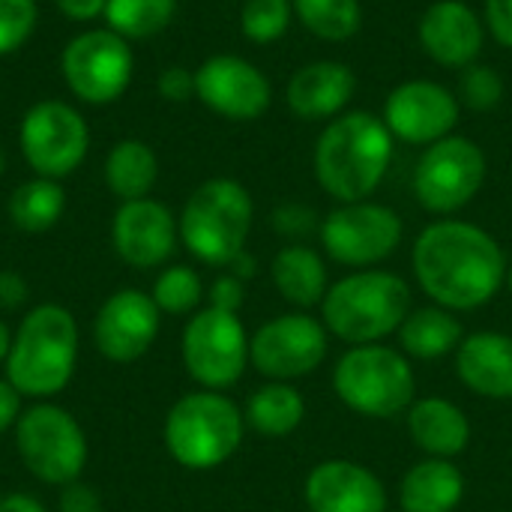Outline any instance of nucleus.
Returning a JSON list of instances; mask_svg holds the SVG:
<instances>
[{
    "mask_svg": "<svg viewBox=\"0 0 512 512\" xmlns=\"http://www.w3.org/2000/svg\"><path fill=\"white\" fill-rule=\"evenodd\" d=\"M252 216L255 204L249 189L231 177H213L189 195L177 228L180 240L198 261L228 267L240 252H246Z\"/></svg>",
    "mask_w": 512,
    "mask_h": 512,
    "instance_id": "5",
    "label": "nucleus"
},
{
    "mask_svg": "<svg viewBox=\"0 0 512 512\" xmlns=\"http://www.w3.org/2000/svg\"><path fill=\"white\" fill-rule=\"evenodd\" d=\"M15 447L24 468L48 486H69L87 465V438L78 420L60 405L39 402L15 423Z\"/></svg>",
    "mask_w": 512,
    "mask_h": 512,
    "instance_id": "8",
    "label": "nucleus"
},
{
    "mask_svg": "<svg viewBox=\"0 0 512 512\" xmlns=\"http://www.w3.org/2000/svg\"><path fill=\"white\" fill-rule=\"evenodd\" d=\"M411 264L426 297L456 312L486 306L507 279L501 243L480 225L462 219L426 225L414 243Z\"/></svg>",
    "mask_w": 512,
    "mask_h": 512,
    "instance_id": "1",
    "label": "nucleus"
},
{
    "mask_svg": "<svg viewBox=\"0 0 512 512\" xmlns=\"http://www.w3.org/2000/svg\"><path fill=\"white\" fill-rule=\"evenodd\" d=\"M483 24L498 45L512 51V0H483Z\"/></svg>",
    "mask_w": 512,
    "mask_h": 512,
    "instance_id": "36",
    "label": "nucleus"
},
{
    "mask_svg": "<svg viewBox=\"0 0 512 512\" xmlns=\"http://www.w3.org/2000/svg\"><path fill=\"white\" fill-rule=\"evenodd\" d=\"M66 210V192L51 177H33L9 195V219L18 231H51Z\"/></svg>",
    "mask_w": 512,
    "mask_h": 512,
    "instance_id": "29",
    "label": "nucleus"
},
{
    "mask_svg": "<svg viewBox=\"0 0 512 512\" xmlns=\"http://www.w3.org/2000/svg\"><path fill=\"white\" fill-rule=\"evenodd\" d=\"M183 366L204 390L234 387L249 363V339L234 312L201 309L183 330Z\"/></svg>",
    "mask_w": 512,
    "mask_h": 512,
    "instance_id": "10",
    "label": "nucleus"
},
{
    "mask_svg": "<svg viewBox=\"0 0 512 512\" xmlns=\"http://www.w3.org/2000/svg\"><path fill=\"white\" fill-rule=\"evenodd\" d=\"M228 267H231V273H234L237 279H252V276H255V258L246 255V252H240Z\"/></svg>",
    "mask_w": 512,
    "mask_h": 512,
    "instance_id": "45",
    "label": "nucleus"
},
{
    "mask_svg": "<svg viewBox=\"0 0 512 512\" xmlns=\"http://www.w3.org/2000/svg\"><path fill=\"white\" fill-rule=\"evenodd\" d=\"M78 360V324L69 309L42 303L18 324L9 354L6 381L30 399H51L66 390Z\"/></svg>",
    "mask_w": 512,
    "mask_h": 512,
    "instance_id": "3",
    "label": "nucleus"
},
{
    "mask_svg": "<svg viewBox=\"0 0 512 512\" xmlns=\"http://www.w3.org/2000/svg\"><path fill=\"white\" fill-rule=\"evenodd\" d=\"M195 96L219 117L249 123L258 120L270 102V78L237 54H213L195 69Z\"/></svg>",
    "mask_w": 512,
    "mask_h": 512,
    "instance_id": "16",
    "label": "nucleus"
},
{
    "mask_svg": "<svg viewBox=\"0 0 512 512\" xmlns=\"http://www.w3.org/2000/svg\"><path fill=\"white\" fill-rule=\"evenodd\" d=\"M459 117H462L459 96L450 87L429 78H414L399 84L387 96L381 114L390 135L414 147H429L453 135Z\"/></svg>",
    "mask_w": 512,
    "mask_h": 512,
    "instance_id": "15",
    "label": "nucleus"
},
{
    "mask_svg": "<svg viewBox=\"0 0 512 512\" xmlns=\"http://www.w3.org/2000/svg\"><path fill=\"white\" fill-rule=\"evenodd\" d=\"M306 504L312 512H387V489L369 468L327 459L306 477Z\"/></svg>",
    "mask_w": 512,
    "mask_h": 512,
    "instance_id": "20",
    "label": "nucleus"
},
{
    "mask_svg": "<svg viewBox=\"0 0 512 512\" xmlns=\"http://www.w3.org/2000/svg\"><path fill=\"white\" fill-rule=\"evenodd\" d=\"M180 228L171 210L153 198L123 201L111 222V243L114 252L138 270L159 267L174 255Z\"/></svg>",
    "mask_w": 512,
    "mask_h": 512,
    "instance_id": "18",
    "label": "nucleus"
},
{
    "mask_svg": "<svg viewBox=\"0 0 512 512\" xmlns=\"http://www.w3.org/2000/svg\"><path fill=\"white\" fill-rule=\"evenodd\" d=\"M324 327L348 345H375L396 333L411 312V288L387 270H360L339 279L324 303Z\"/></svg>",
    "mask_w": 512,
    "mask_h": 512,
    "instance_id": "4",
    "label": "nucleus"
},
{
    "mask_svg": "<svg viewBox=\"0 0 512 512\" xmlns=\"http://www.w3.org/2000/svg\"><path fill=\"white\" fill-rule=\"evenodd\" d=\"M36 0H0V57L21 48L36 27Z\"/></svg>",
    "mask_w": 512,
    "mask_h": 512,
    "instance_id": "35",
    "label": "nucleus"
},
{
    "mask_svg": "<svg viewBox=\"0 0 512 512\" xmlns=\"http://www.w3.org/2000/svg\"><path fill=\"white\" fill-rule=\"evenodd\" d=\"M57 510L60 512H102V501L96 495L93 486H84V483H69L60 489V501H57Z\"/></svg>",
    "mask_w": 512,
    "mask_h": 512,
    "instance_id": "39",
    "label": "nucleus"
},
{
    "mask_svg": "<svg viewBox=\"0 0 512 512\" xmlns=\"http://www.w3.org/2000/svg\"><path fill=\"white\" fill-rule=\"evenodd\" d=\"M393 162V135L381 117L369 111H345L333 117L315 141L312 168L321 189L342 201H369L384 183Z\"/></svg>",
    "mask_w": 512,
    "mask_h": 512,
    "instance_id": "2",
    "label": "nucleus"
},
{
    "mask_svg": "<svg viewBox=\"0 0 512 512\" xmlns=\"http://www.w3.org/2000/svg\"><path fill=\"white\" fill-rule=\"evenodd\" d=\"M504 99V78L492 66H468L459 81V102L474 111H492Z\"/></svg>",
    "mask_w": 512,
    "mask_h": 512,
    "instance_id": "34",
    "label": "nucleus"
},
{
    "mask_svg": "<svg viewBox=\"0 0 512 512\" xmlns=\"http://www.w3.org/2000/svg\"><path fill=\"white\" fill-rule=\"evenodd\" d=\"M273 225L285 237H303L315 228V213L303 204H282L273 213Z\"/></svg>",
    "mask_w": 512,
    "mask_h": 512,
    "instance_id": "37",
    "label": "nucleus"
},
{
    "mask_svg": "<svg viewBox=\"0 0 512 512\" xmlns=\"http://www.w3.org/2000/svg\"><path fill=\"white\" fill-rule=\"evenodd\" d=\"M246 417L216 393L201 390L174 402L165 417V447L171 459L189 471H213L225 465L243 444Z\"/></svg>",
    "mask_w": 512,
    "mask_h": 512,
    "instance_id": "6",
    "label": "nucleus"
},
{
    "mask_svg": "<svg viewBox=\"0 0 512 512\" xmlns=\"http://www.w3.org/2000/svg\"><path fill=\"white\" fill-rule=\"evenodd\" d=\"M357 93V75L348 63L339 60H315L300 66L288 87H285V102L294 117L318 123V120H333L345 114L348 102Z\"/></svg>",
    "mask_w": 512,
    "mask_h": 512,
    "instance_id": "21",
    "label": "nucleus"
},
{
    "mask_svg": "<svg viewBox=\"0 0 512 512\" xmlns=\"http://www.w3.org/2000/svg\"><path fill=\"white\" fill-rule=\"evenodd\" d=\"M459 381L486 399H512V336L474 333L456 348Z\"/></svg>",
    "mask_w": 512,
    "mask_h": 512,
    "instance_id": "22",
    "label": "nucleus"
},
{
    "mask_svg": "<svg viewBox=\"0 0 512 512\" xmlns=\"http://www.w3.org/2000/svg\"><path fill=\"white\" fill-rule=\"evenodd\" d=\"M63 81L69 90L90 102V105H108L123 96V90L132 81L135 57L129 42L108 30H84L78 33L60 54Z\"/></svg>",
    "mask_w": 512,
    "mask_h": 512,
    "instance_id": "11",
    "label": "nucleus"
},
{
    "mask_svg": "<svg viewBox=\"0 0 512 512\" xmlns=\"http://www.w3.org/2000/svg\"><path fill=\"white\" fill-rule=\"evenodd\" d=\"M0 512H45V507L24 492H12L6 498H0Z\"/></svg>",
    "mask_w": 512,
    "mask_h": 512,
    "instance_id": "44",
    "label": "nucleus"
},
{
    "mask_svg": "<svg viewBox=\"0 0 512 512\" xmlns=\"http://www.w3.org/2000/svg\"><path fill=\"white\" fill-rule=\"evenodd\" d=\"M489 174L486 153L465 135H447L429 144L414 168L417 201L438 216L468 207Z\"/></svg>",
    "mask_w": 512,
    "mask_h": 512,
    "instance_id": "9",
    "label": "nucleus"
},
{
    "mask_svg": "<svg viewBox=\"0 0 512 512\" xmlns=\"http://www.w3.org/2000/svg\"><path fill=\"white\" fill-rule=\"evenodd\" d=\"M465 498V477L450 459H423L417 462L402 486V512H453Z\"/></svg>",
    "mask_w": 512,
    "mask_h": 512,
    "instance_id": "24",
    "label": "nucleus"
},
{
    "mask_svg": "<svg viewBox=\"0 0 512 512\" xmlns=\"http://www.w3.org/2000/svg\"><path fill=\"white\" fill-rule=\"evenodd\" d=\"M159 306L150 294L138 288L114 291L96 315L93 339L105 360L135 363L141 360L159 336Z\"/></svg>",
    "mask_w": 512,
    "mask_h": 512,
    "instance_id": "17",
    "label": "nucleus"
},
{
    "mask_svg": "<svg viewBox=\"0 0 512 512\" xmlns=\"http://www.w3.org/2000/svg\"><path fill=\"white\" fill-rule=\"evenodd\" d=\"M162 99L168 102H186L189 96H195V72L183 69V66H168L159 81H156Z\"/></svg>",
    "mask_w": 512,
    "mask_h": 512,
    "instance_id": "38",
    "label": "nucleus"
},
{
    "mask_svg": "<svg viewBox=\"0 0 512 512\" xmlns=\"http://www.w3.org/2000/svg\"><path fill=\"white\" fill-rule=\"evenodd\" d=\"M210 306L237 315V309L243 306V279H237L234 273L219 276L210 288Z\"/></svg>",
    "mask_w": 512,
    "mask_h": 512,
    "instance_id": "40",
    "label": "nucleus"
},
{
    "mask_svg": "<svg viewBox=\"0 0 512 512\" xmlns=\"http://www.w3.org/2000/svg\"><path fill=\"white\" fill-rule=\"evenodd\" d=\"M327 357V327L324 321L291 312L267 321L249 339V363L273 381H291L312 375Z\"/></svg>",
    "mask_w": 512,
    "mask_h": 512,
    "instance_id": "14",
    "label": "nucleus"
},
{
    "mask_svg": "<svg viewBox=\"0 0 512 512\" xmlns=\"http://www.w3.org/2000/svg\"><path fill=\"white\" fill-rule=\"evenodd\" d=\"M294 18V0H246L240 30L255 45H270L285 36Z\"/></svg>",
    "mask_w": 512,
    "mask_h": 512,
    "instance_id": "32",
    "label": "nucleus"
},
{
    "mask_svg": "<svg viewBox=\"0 0 512 512\" xmlns=\"http://www.w3.org/2000/svg\"><path fill=\"white\" fill-rule=\"evenodd\" d=\"M27 300V285L15 273H0V306L15 309Z\"/></svg>",
    "mask_w": 512,
    "mask_h": 512,
    "instance_id": "43",
    "label": "nucleus"
},
{
    "mask_svg": "<svg viewBox=\"0 0 512 512\" xmlns=\"http://www.w3.org/2000/svg\"><path fill=\"white\" fill-rule=\"evenodd\" d=\"M159 177V159L150 144L138 138L117 141L105 159V183L123 201L147 198Z\"/></svg>",
    "mask_w": 512,
    "mask_h": 512,
    "instance_id": "26",
    "label": "nucleus"
},
{
    "mask_svg": "<svg viewBox=\"0 0 512 512\" xmlns=\"http://www.w3.org/2000/svg\"><path fill=\"white\" fill-rule=\"evenodd\" d=\"M408 432L411 441L429 453L432 459H453L468 450L471 423L459 405L450 399H417L408 408Z\"/></svg>",
    "mask_w": 512,
    "mask_h": 512,
    "instance_id": "23",
    "label": "nucleus"
},
{
    "mask_svg": "<svg viewBox=\"0 0 512 512\" xmlns=\"http://www.w3.org/2000/svg\"><path fill=\"white\" fill-rule=\"evenodd\" d=\"M21 138V153L27 165L36 171V177H51L60 180L72 174L90 147V129L87 120L66 102L45 99L36 102L18 129Z\"/></svg>",
    "mask_w": 512,
    "mask_h": 512,
    "instance_id": "13",
    "label": "nucleus"
},
{
    "mask_svg": "<svg viewBox=\"0 0 512 512\" xmlns=\"http://www.w3.org/2000/svg\"><path fill=\"white\" fill-rule=\"evenodd\" d=\"M18 417H21V393L9 381H0V435L12 429Z\"/></svg>",
    "mask_w": 512,
    "mask_h": 512,
    "instance_id": "41",
    "label": "nucleus"
},
{
    "mask_svg": "<svg viewBox=\"0 0 512 512\" xmlns=\"http://www.w3.org/2000/svg\"><path fill=\"white\" fill-rule=\"evenodd\" d=\"M177 12V0H108L105 21L108 30L123 39H147L171 24Z\"/></svg>",
    "mask_w": 512,
    "mask_h": 512,
    "instance_id": "31",
    "label": "nucleus"
},
{
    "mask_svg": "<svg viewBox=\"0 0 512 512\" xmlns=\"http://www.w3.org/2000/svg\"><path fill=\"white\" fill-rule=\"evenodd\" d=\"M246 423L267 438H285L291 435L303 417H306V402L303 396L285 384V381H273L264 384L261 390H255L246 402Z\"/></svg>",
    "mask_w": 512,
    "mask_h": 512,
    "instance_id": "28",
    "label": "nucleus"
},
{
    "mask_svg": "<svg viewBox=\"0 0 512 512\" xmlns=\"http://www.w3.org/2000/svg\"><path fill=\"white\" fill-rule=\"evenodd\" d=\"M105 3L108 0H54V6L66 18H72V21H90V18H96L99 12H105Z\"/></svg>",
    "mask_w": 512,
    "mask_h": 512,
    "instance_id": "42",
    "label": "nucleus"
},
{
    "mask_svg": "<svg viewBox=\"0 0 512 512\" xmlns=\"http://www.w3.org/2000/svg\"><path fill=\"white\" fill-rule=\"evenodd\" d=\"M3 168H6V159H3V150H0V174H3Z\"/></svg>",
    "mask_w": 512,
    "mask_h": 512,
    "instance_id": "47",
    "label": "nucleus"
},
{
    "mask_svg": "<svg viewBox=\"0 0 512 512\" xmlns=\"http://www.w3.org/2000/svg\"><path fill=\"white\" fill-rule=\"evenodd\" d=\"M402 348L417 360H438L462 345V324L450 309L426 306L408 312V318L399 327Z\"/></svg>",
    "mask_w": 512,
    "mask_h": 512,
    "instance_id": "27",
    "label": "nucleus"
},
{
    "mask_svg": "<svg viewBox=\"0 0 512 512\" xmlns=\"http://www.w3.org/2000/svg\"><path fill=\"white\" fill-rule=\"evenodd\" d=\"M507 282H510V288H512V267L507 270Z\"/></svg>",
    "mask_w": 512,
    "mask_h": 512,
    "instance_id": "48",
    "label": "nucleus"
},
{
    "mask_svg": "<svg viewBox=\"0 0 512 512\" xmlns=\"http://www.w3.org/2000/svg\"><path fill=\"white\" fill-rule=\"evenodd\" d=\"M333 390L354 414L387 420L414 405L417 378L399 351L387 345H354L333 369Z\"/></svg>",
    "mask_w": 512,
    "mask_h": 512,
    "instance_id": "7",
    "label": "nucleus"
},
{
    "mask_svg": "<svg viewBox=\"0 0 512 512\" xmlns=\"http://www.w3.org/2000/svg\"><path fill=\"white\" fill-rule=\"evenodd\" d=\"M405 225L393 207L375 201L339 204L321 222L324 252L342 267H372L402 243Z\"/></svg>",
    "mask_w": 512,
    "mask_h": 512,
    "instance_id": "12",
    "label": "nucleus"
},
{
    "mask_svg": "<svg viewBox=\"0 0 512 512\" xmlns=\"http://www.w3.org/2000/svg\"><path fill=\"white\" fill-rule=\"evenodd\" d=\"M9 345H12V336L6 330V324L0 321V363H6V354H9Z\"/></svg>",
    "mask_w": 512,
    "mask_h": 512,
    "instance_id": "46",
    "label": "nucleus"
},
{
    "mask_svg": "<svg viewBox=\"0 0 512 512\" xmlns=\"http://www.w3.org/2000/svg\"><path fill=\"white\" fill-rule=\"evenodd\" d=\"M150 297L159 306V312L186 315V312L198 309V303L204 297V285H201V276L192 267L177 264V267H168L165 273H159Z\"/></svg>",
    "mask_w": 512,
    "mask_h": 512,
    "instance_id": "33",
    "label": "nucleus"
},
{
    "mask_svg": "<svg viewBox=\"0 0 512 512\" xmlns=\"http://www.w3.org/2000/svg\"><path fill=\"white\" fill-rule=\"evenodd\" d=\"M270 273H273L276 291L300 309L324 303V297L330 291L327 288V267H324L321 255L303 243H291V246L279 249Z\"/></svg>",
    "mask_w": 512,
    "mask_h": 512,
    "instance_id": "25",
    "label": "nucleus"
},
{
    "mask_svg": "<svg viewBox=\"0 0 512 512\" xmlns=\"http://www.w3.org/2000/svg\"><path fill=\"white\" fill-rule=\"evenodd\" d=\"M294 15L312 36L327 42H345L363 24L360 0H294Z\"/></svg>",
    "mask_w": 512,
    "mask_h": 512,
    "instance_id": "30",
    "label": "nucleus"
},
{
    "mask_svg": "<svg viewBox=\"0 0 512 512\" xmlns=\"http://www.w3.org/2000/svg\"><path fill=\"white\" fill-rule=\"evenodd\" d=\"M417 36L435 63L447 69H468L486 45V24L462 0H435L423 12Z\"/></svg>",
    "mask_w": 512,
    "mask_h": 512,
    "instance_id": "19",
    "label": "nucleus"
}]
</instances>
